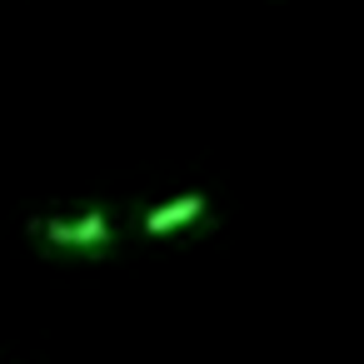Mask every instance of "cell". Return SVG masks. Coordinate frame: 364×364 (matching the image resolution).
Listing matches in <instances>:
<instances>
[{"mask_svg": "<svg viewBox=\"0 0 364 364\" xmlns=\"http://www.w3.org/2000/svg\"><path fill=\"white\" fill-rule=\"evenodd\" d=\"M31 230H36V240H41L46 250H75V255H100V250H110V240H115L105 210H80V215H70V220H65V215H46V220H36Z\"/></svg>", "mask_w": 364, "mask_h": 364, "instance_id": "1", "label": "cell"}, {"mask_svg": "<svg viewBox=\"0 0 364 364\" xmlns=\"http://www.w3.org/2000/svg\"><path fill=\"white\" fill-rule=\"evenodd\" d=\"M210 215V200L205 195H180V200H165V205H155L150 215H145V235H170V230H185V225H200Z\"/></svg>", "mask_w": 364, "mask_h": 364, "instance_id": "2", "label": "cell"}]
</instances>
